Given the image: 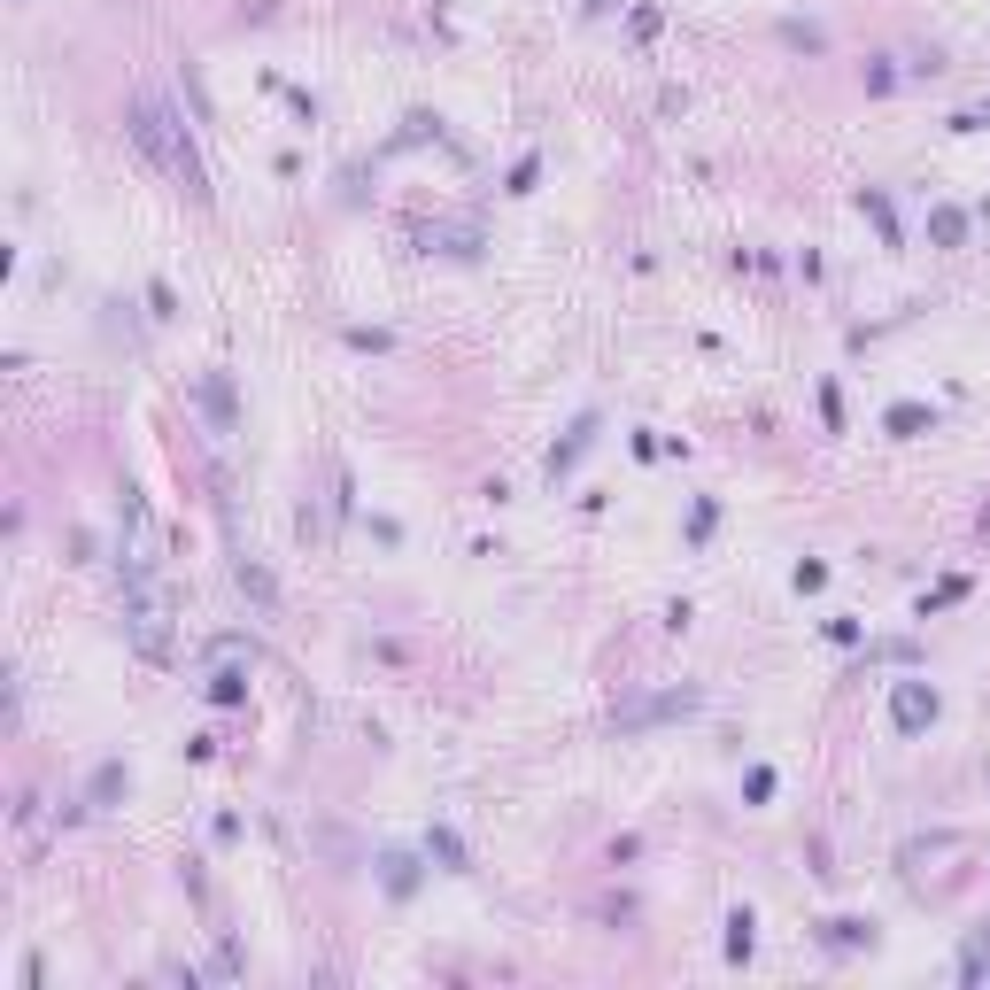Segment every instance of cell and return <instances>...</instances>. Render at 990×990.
I'll list each match as a JSON object with an SVG mask.
<instances>
[{"label": "cell", "instance_id": "cell-1", "mask_svg": "<svg viewBox=\"0 0 990 990\" xmlns=\"http://www.w3.org/2000/svg\"><path fill=\"white\" fill-rule=\"evenodd\" d=\"M132 140H140L147 155H155V163H163L186 194H194V202L209 194V186H202V163H194V147H186V132H178V117L155 101V93H140V101H132Z\"/></svg>", "mask_w": 990, "mask_h": 990}, {"label": "cell", "instance_id": "cell-3", "mask_svg": "<svg viewBox=\"0 0 990 990\" xmlns=\"http://www.w3.org/2000/svg\"><path fill=\"white\" fill-rule=\"evenodd\" d=\"M588 434H596V418H581V426L565 434V449H550V480H557V472H565V465H573V457L588 449Z\"/></svg>", "mask_w": 990, "mask_h": 990}, {"label": "cell", "instance_id": "cell-4", "mask_svg": "<svg viewBox=\"0 0 990 990\" xmlns=\"http://www.w3.org/2000/svg\"><path fill=\"white\" fill-rule=\"evenodd\" d=\"M426 844H434L441 859H449V874H472V867H465V844H457V836H449V828H434V836H426Z\"/></svg>", "mask_w": 990, "mask_h": 990}, {"label": "cell", "instance_id": "cell-6", "mask_svg": "<svg viewBox=\"0 0 990 990\" xmlns=\"http://www.w3.org/2000/svg\"><path fill=\"white\" fill-rule=\"evenodd\" d=\"M890 426H898V434H913V426H929V410H921V403H898V410H890Z\"/></svg>", "mask_w": 990, "mask_h": 990}, {"label": "cell", "instance_id": "cell-2", "mask_svg": "<svg viewBox=\"0 0 990 990\" xmlns=\"http://www.w3.org/2000/svg\"><path fill=\"white\" fill-rule=\"evenodd\" d=\"M921 720H936V689L905 681V689H898V728H921Z\"/></svg>", "mask_w": 990, "mask_h": 990}, {"label": "cell", "instance_id": "cell-5", "mask_svg": "<svg viewBox=\"0 0 990 990\" xmlns=\"http://www.w3.org/2000/svg\"><path fill=\"white\" fill-rule=\"evenodd\" d=\"M124 782H132V774H124V766H101V774H93V805H101V797H117Z\"/></svg>", "mask_w": 990, "mask_h": 990}]
</instances>
